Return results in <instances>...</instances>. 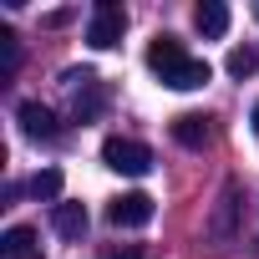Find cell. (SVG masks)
<instances>
[{"mask_svg":"<svg viewBox=\"0 0 259 259\" xmlns=\"http://www.w3.org/2000/svg\"><path fill=\"white\" fill-rule=\"evenodd\" d=\"M0 254H6V259H26V254H36V229H31V224L6 229V234H0Z\"/></svg>","mask_w":259,"mask_h":259,"instance_id":"12","label":"cell"},{"mask_svg":"<svg viewBox=\"0 0 259 259\" xmlns=\"http://www.w3.org/2000/svg\"><path fill=\"white\" fill-rule=\"evenodd\" d=\"M122 31H127V11L117 6V0H102V6L92 11V21H87V46L107 51V46L122 41Z\"/></svg>","mask_w":259,"mask_h":259,"instance_id":"3","label":"cell"},{"mask_svg":"<svg viewBox=\"0 0 259 259\" xmlns=\"http://www.w3.org/2000/svg\"><path fill=\"white\" fill-rule=\"evenodd\" d=\"M0 61H6V71H16V61H21V51H16V36H11V31H0Z\"/></svg>","mask_w":259,"mask_h":259,"instance_id":"15","label":"cell"},{"mask_svg":"<svg viewBox=\"0 0 259 259\" xmlns=\"http://www.w3.org/2000/svg\"><path fill=\"white\" fill-rule=\"evenodd\" d=\"M26 259H41V249H36V254H26Z\"/></svg>","mask_w":259,"mask_h":259,"instance_id":"18","label":"cell"},{"mask_svg":"<svg viewBox=\"0 0 259 259\" xmlns=\"http://www.w3.org/2000/svg\"><path fill=\"white\" fill-rule=\"evenodd\" d=\"M102 163H107L112 173L143 178V173L153 168V148H148V143H138V138H107V143H102Z\"/></svg>","mask_w":259,"mask_h":259,"instance_id":"1","label":"cell"},{"mask_svg":"<svg viewBox=\"0 0 259 259\" xmlns=\"http://www.w3.org/2000/svg\"><path fill=\"white\" fill-rule=\"evenodd\" d=\"M249 122H254V138H259V102H254V117H249Z\"/></svg>","mask_w":259,"mask_h":259,"instance_id":"17","label":"cell"},{"mask_svg":"<svg viewBox=\"0 0 259 259\" xmlns=\"http://www.w3.org/2000/svg\"><path fill=\"white\" fill-rule=\"evenodd\" d=\"M66 81L76 87V102H71L76 122H97V117H102V107H107V87H102L92 71H66Z\"/></svg>","mask_w":259,"mask_h":259,"instance_id":"4","label":"cell"},{"mask_svg":"<svg viewBox=\"0 0 259 259\" xmlns=\"http://www.w3.org/2000/svg\"><path fill=\"white\" fill-rule=\"evenodd\" d=\"M208 244H234V234H239V183L229 178L224 188H219V198H213V213H208Z\"/></svg>","mask_w":259,"mask_h":259,"instance_id":"2","label":"cell"},{"mask_svg":"<svg viewBox=\"0 0 259 259\" xmlns=\"http://www.w3.org/2000/svg\"><path fill=\"white\" fill-rule=\"evenodd\" d=\"M254 21H259V6H254Z\"/></svg>","mask_w":259,"mask_h":259,"instance_id":"19","label":"cell"},{"mask_svg":"<svg viewBox=\"0 0 259 259\" xmlns=\"http://www.w3.org/2000/svg\"><path fill=\"white\" fill-rule=\"evenodd\" d=\"M153 213H158V203L148 193H122V198L107 203V219L117 229H143V224H153Z\"/></svg>","mask_w":259,"mask_h":259,"instance_id":"5","label":"cell"},{"mask_svg":"<svg viewBox=\"0 0 259 259\" xmlns=\"http://www.w3.org/2000/svg\"><path fill=\"white\" fill-rule=\"evenodd\" d=\"M87 224H92V213H87V203H71V198H61L56 208H51V229L61 234V239H81L87 234Z\"/></svg>","mask_w":259,"mask_h":259,"instance_id":"7","label":"cell"},{"mask_svg":"<svg viewBox=\"0 0 259 259\" xmlns=\"http://www.w3.org/2000/svg\"><path fill=\"white\" fill-rule=\"evenodd\" d=\"M254 66H259V56H254V51H234V56H229V76H249Z\"/></svg>","mask_w":259,"mask_h":259,"instance_id":"14","label":"cell"},{"mask_svg":"<svg viewBox=\"0 0 259 259\" xmlns=\"http://www.w3.org/2000/svg\"><path fill=\"white\" fill-rule=\"evenodd\" d=\"M173 143H183V148H203V143H208V117H198V112L173 117Z\"/></svg>","mask_w":259,"mask_h":259,"instance_id":"11","label":"cell"},{"mask_svg":"<svg viewBox=\"0 0 259 259\" xmlns=\"http://www.w3.org/2000/svg\"><path fill=\"white\" fill-rule=\"evenodd\" d=\"M16 117H21V127H26L31 138H61V122H56V112L46 102H21Z\"/></svg>","mask_w":259,"mask_h":259,"instance_id":"8","label":"cell"},{"mask_svg":"<svg viewBox=\"0 0 259 259\" xmlns=\"http://www.w3.org/2000/svg\"><path fill=\"white\" fill-rule=\"evenodd\" d=\"M183 56H188V51H183V41H178V36H158V41L148 46V66H153L158 76H163V71H173Z\"/></svg>","mask_w":259,"mask_h":259,"instance_id":"10","label":"cell"},{"mask_svg":"<svg viewBox=\"0 0 259 259\" xmlns=\"http://www.w3.org/2000/svg\"><path fill=\"white\" fill-rule=\"evenodd\" d=\"M208 76H213V66H208V61L183 56L173 71H163V87H173V92H198V87H208Z\"/></svg>","mask_w":259,"mask_h":259,"instance_id":"6","label":"cell"},{"mask_svg":"<svg viewBox=\"0 0 259 259\" xmlns=\"http://www.w3.org/2000/svg\"><path fill=\"white\" fill-rule=\"evenodd\" d=\"M31 193L46 198V203L56 208V203H61V168H41V173L31 178Z\"/></svg>","mask_w":259,"mask_h":259,"instance_id":"13","label":"cell"},{"mask_svg":"<svg viewBox=\"0 0 259 259\" xmlns=\"http://www.w3.org/2000/svg\"><path fill=\"white\" fill-rule=\"evenodd\" d=\"M193 26H198L208 41H219V36L229 31V6H224V0H203V6L193 11Z\"/></svg>","mask_w":259,"mask_h":259,"instance_id":"9","label":"cell"},{"mask_svg":"<svg viewBox=\"0 0 259 259\" xmlns=\"http://www.w3.org/2000/svg\"><path fill=\"white\" fill-rule=\"evenodd\" d=\"M102 259H143V249H138V244H107Z\"/></svg>","mask_w":259,"mask_h":259,"instance_id":"16","label":"cell"}]
</instances>
